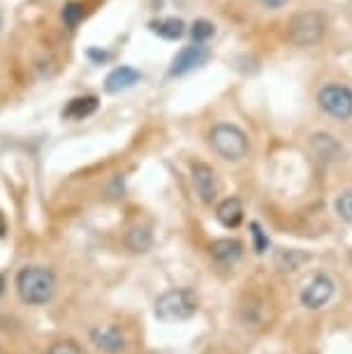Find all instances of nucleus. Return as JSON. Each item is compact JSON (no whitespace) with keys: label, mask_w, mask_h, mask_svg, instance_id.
<instances>
[{"label":"nucleus","mask_w":352,"mask_h":354,"mask_svg":"<svg viewBox=\"0 0 352 354\" xmlns=\"http://www.w3.org/2000/svg\"><path fill=\"white\" fill-rule=\"evenodd\" d=\"M336 211H338V216L345 220V223L352 225V190L343 192V195L336 199Z\"/></svg>","instance_id":"412c9836"},{"label":"nucleus","mask_w":352,"mask_h":354,"mask_svg":"<svg viewBox=\"0 0 352 354\" xmlns=\"http://www.w3.org/2000/svg\"><path fill=\"white\" fill-rule=\"evenodd\" d=\"M15 287L24 304L44 306L51 301L56 292V276L54 271L44 269V266H24L17 273Z\"/></svg>","instance_id":"f257e3e1"},{"label":"nucleus","mask_w":352,"mask_h":354,"mask_svg":"<svg viewBox=\"0 0 352 354\" xmlns=\"http://www.w3.org/2000/svg\"><path fill=\"white\" fill-rule=\"evenodd\" d=\"M125 245L132 250V252H146L151 248V243H154V239H151V232L146 230V227H130L128 234H125Z\"/></svg>","instance_id":"2eb2a0df"},{"label":"nucleus","mask_w":352,"mask_h":354,"mask_svg":"<svg viewBox=\"0 0 352 354\" xmlns=\"http://www.w3.org/2000/svg\"><path fill=\"white\" fill-rule=\"evenodd\" d=\"M3 292H5V278L0 276V294H3Z\"/></svg>","instance_id":"393cba45"},{"label":"nucleus","mask_w":352,"mask_h":354,"mask_svg":"<svg viewBox=\"0 0 352 354\" xmlns=\"http://www.w3.org/2000/svg\"><path fill=\"white\" fill-rule=\"evenodd\" d=\"M327 32V17L320 10H302L288 21V39L299 49L315 46Z\"/></svg>","instance_id":"f03ea898"},{"label":"nucleus","mask_w":352,"mask_h":354,"mask_svg":"<svg viewBox=\"0 0 352 354\" xmlns=\"http://www.w3.org/2000/svg\"><path fill=\"white\" fill-rule=\"evenodd\" d=\"M192 183H195V190L199 199L204 204H211L218 197V190H221V183H218V174L214 171V167H209L207 162H195L192 165Z\"/></svg>","instance_id":"0eeeda50"},{"label":"nucleus","mask_w":352,"mask_h":354,"mask_svg":"<svg viewBox=\"0 0 352 354\" xmlns=\"http://www.w3.org/2000/svg\"><path fill=\"white\" fill-rule=\"evenodd\" d=\"M216 218H218V223H221L223 227H228V230H234V227H239V225H241V220H243L241 199H239V197L223 199V202L218 204V209H216Z\"/></svg>","instance_id":"f8f14e48"},{"label":"nucleus","mask_w":352,"mask_h":354,"mask_svg":"<svg viewBox=\"0 0 352 354\" xmlns=\"http://www.w3.org/2000/svg\"><path fill=\"white\" fill-rule=\"evenodd\" d=\"M308 259L306 252H302V250H278L276 252V257H274V262L276 266L281 271H297L299 266H302L304 262Z\"/></svg>","instance_id":"f3484780"},{"label":"nucleus","mask_w":352,"mask_h":354,"mask_svg":"<svg viewBox=\"0 0 352 354\" xmlns=\"http://www.w3.org/2000/svg\"><path fill=\"white\" fill-rule=\"evenodd\" d=\"M211 58V51L209 46L199 44V42H192L190 46H183L181 51L174 56L172 61V68H169V75L172 77H181V75H188V72L202 68Z\"/></svg>","instance_id":"423d86ee"},{"label":"nucleus","mask_w":352,"mask_h":354,"mask_svg":"<svg viewBox=\"0 0 352 354\" xmlns=\"http://www.w3.org/2000/svg\"><path fill=\"white\" fill-rule=\"evenodd\" d=\"M260 5H264V8H269V10H281L288 0H257Z\"/></svg>","instance_id":"5701e85b"},{"label":"nucleus","mask_w":352,"mask_h":354,"mask_svg":"<svg viewBox=\"0 0 352 354\" xmlns=\"http://www.w3.org/2000/svg\"><path fill=\"white\" fill-rule=\"evenodd\" d=\"M334 297V280L329 276H315L311 283L302 290V304L306 308H322Z\"/></svg>","instance_id":"6e6552de"},{"label":"nucleus","mask_w":352,"mask_h":354,"mask_svg":"<svg viewBox=\"0 0 352 354\" xmlns=\"http://www.w3.org/2000/svg\"><path fill=\"white\" fill-rule=\"evenodd\" d=\"M209 144L228 162H239L248 153V137L241 128L232 123H218L209 132Z\"/></svg>","instance_id":"20e7f679"},{"label":"nucleus","mask_w":352,"mask_h":354,"mask_svg":"<svg viewBox=\"0 0 352 354\" xmlns=\"http://www.w3.org/2000/svg\"><path fill=\"white\" fill-rule=\"evenodd\" d=\"M243 252V245L237 239H218L209 245V255L218 266H232L239 262Z\"/></svg>","instance_id":"9d476101"},{"label":"nucleus","mask_w":352,"mask_h":354,"mask_svg":"<svg viewBox=\"0 0 352 354\" xmlns=\"http://www.w3.org/2000/svg\"><path fill=\"white\" fill-rule=\"evenodd\" d=\"M311 144H313V149L317 151V156H320L322 160H336L338 156H341V146H338V142L331 135H324V132L313 135Z\"/></svg>","instance_id":"dca6fc26"},{"label":"nucleus","mask_w":352,"mask_h":354,"mask_svg":"<svg viewBox=\"0 0 352 354\" xmlns=\"http://www.w3.org/2000/svg\"><path fill=\"white\" fill-rule=\"evenodd\" d=\"M49 354H82V347L75 340H58V343L51 345Z\"/></svg>","instance_id":"4be33fe9"},{"label":"nucleus","mask_w":352,"mask_h":354,"mask_svg":"<svg viewBox=\"0 0 352 354\" xmlns=\"http://www.w3.org/2000/svg\"><path fill=\"white\" fill-rule=\"evenodd\" d=\"M5 232H8V223H5V216L0 213V239L5 236Z\"/></svg>","instance_id":"b1692460"},{"label":"nucleus","mask_w":352,"mask_h":354,"mask_svg":"<svg viewBox=\"0 0 352 354\" xmlns=\"http://www.w3.org/2000/svg\"><path fill=\"white\" fill-rule=\"evenodd\" d=\"M149 28L163 39H178V37H183L185 24L181 21V19L169 17V19H158V21H151Z\"/></svg>","instance_id":"4468645a"},{"label":"nucleus","mask_w":352,"mask_h":354,"mask_svg":"<svg viewBox=\"0 0 352 354\" xmlns=\"http://www.w3.org/2000/svg\"><path fill=\"white\" fill-rule=\"evenodd\" d=\"M98 106L100 102L95 95L75 97V100H70L68 106L63 109V118H68V121H84V118H89L98 111Z\"/></svg>","instance_id":"ddd939ff"},{"label":"nucleus","mask_w":352,"mask_h":354,"mask_svg":"<svg viewBox=\"0 0 352 354\" xmlns=\"http://www.w3.org/2000/svg\"><path fill=\"white\" fill-rule=\"evenodd\" d=\"M317 106L336 121H348L352 118V91L343 84L322 86L317 91Z\"/></svg>","instance_id":"39448f33"},{"label":"nucleus","mask_w":352,"mask_h":354,"mask_svg":"<svg viewBox=\"0 0 352 354\" xmlns=\"http://www.w3.org/2000/svg\"><path fill=\"white\" fill-rule=\"evenodd\" d=\"M250 236H253V248L255 252H267L269 250V236L264 234L260 223H250Z\"/></svg>","instance_id":"aec40b11"},{"label":"nucleus","mask_w":352,"mask_h":354,"mask_svg":"<svg viewBox=\"0 0 352 354\" xmlns=\"http://www.w3.org/2000/svg\"><path fill=\"white\" fill-rule=\"evenodd\" d=\"M214 32H216V26L211 21H207V19H199V21H195L190 26V35L199 44H204L209 37H214Z\"/></svg>","instance_id":"a211bd4d"},{"label":"nucleus","mask_w":352,"mask_h":354,"mask_svg":"<svg viewBox=\"0 0 352 354\" xmlns=\"http://www.w3.org/2000/svg\"><path fill=\"white\" fill-rule=\"evenodd\" d=\"M82 19H84V8L79 3H68L63 8V21L68 28H77Z\"/></svg>","instance_id":"6ab92c4d"},{"label":"nucleus","mask_w":352,"mask_h":354,"mask_svg":"<svg viewBox=\"0 0 352 354\" xmlns=\"http://www.w3.org/2000/svg\"><path fill=\"white\" fill-rule=\"evenodd\" d=\"M139 79H142V75L130 68V65H121V68L111 70L107 79H104V91L107 93H121L125 88H130V86H135Z\"/></svg>","instance_id":"9b49d317"},{"label":"nucleus","mask_w":352,"mask_h":354,"mask_svg":"<svg viewBox=\"0 0 352 354\" xmlns=\"http://www.w3.org/2000/svg\"><path fill=\"white\" fill-rule=\"evenodd\" d=\"M156 317L165 324L185 322L197 313V297L190 290H167L156 299Z\"/></svg>","instance_id":"7ed1b4c3"},{"label":"nucleus","mask_w":352,"mask_h":354,"mask_svg":"<svg viewBox=\"0 0 352 354\" xmlns=\"http://www.w3.org/2000/svg\"><path fill=\"white\" fill-rule=\"evenodd\" d=\"M0 26H3V15H0Z\"/></svg>","instance_id":"a878e982"},{"label":"nucleus","mask_w":352,"mask_h":354,"mask_svg":"<svg viewBox=\"0 0 352 354\" xmlns=\"http://www.w3.org/2000/svg\"><path fill=\"white\" fill-rule=\"evenodd\" d=\"M91 343L107 354H118L125 350V336L116 326H98V329H93Z\"/></svg>","instance_id":"1a4fd4ad"}]
</instances>
